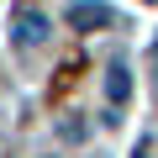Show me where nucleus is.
Segmentation results:
<instances>
[{"label":"nucleus","instance_id":"nucleus-1","mask_svg":"<svg viewBox=\"0 0 158 158\" xmlns=\"http://www.w3.org/2000/svg\"><path fill=\"white\" fill-rule=\"evenodd\" d=\"M63 16H69V27H79V32H95V27H111V21H116V11L100 6V0H74Z\"/></svg>","mask_w":158,"mask_h":158},{"label":"nucleus","instance_id":"nucleus-2","mask_svg":"<svg viewBox=\"0 0 158 158\" xmlns=\"http://www.w3.org/2000/svg\"><path fill=\"white\" fill-rule=\"evenodd\" d=\"M11 37H16V48H37V42L48 37V16H42V11H21L16 27H11Z\"/></svg>","mask_w":158,"mask_h":158},{"label":"nucleus","instance_id":"nucleus-3","mask_svg":"<svg viewBox=\"0 0 158 158\" xmlns=\"http://www.w3.org/2000/svg\"><path fill=\"white\" fill-rule=\"evenodd\" d=\"M106 100H111V106H127V100H132V74H127L121 58L106 69Z\"/></svg>","mask_w":158,"mask_h":158}]
</instances>
